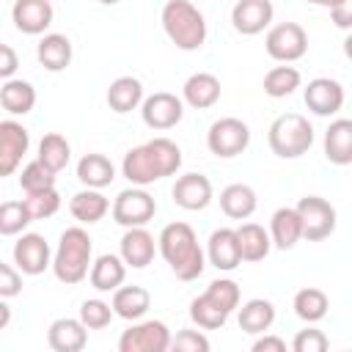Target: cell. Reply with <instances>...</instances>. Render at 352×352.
<instances>
[{"mask_svg":"<svg viewBox=\"0 0 352 352\" xmlns=\"http://www.w3.org/2000/svg\"><path fill=\"white\" fill-rule=\"evenodd\" d=\"M182 168V148L170 138H154L143 146H135L124 154L121 173L129 184L146 187L165 176H173Z\"/></svg>","mask_w":352,"mask_h":352,"instance_id":"6da1fadb","label":"cell"},{"mask_svg":"<svg viewBox=\"0 0 352 352\" xmlns=\"http://www.w3.org/2000/svg\"><path fill=\"white\" fill-rule=\"evenodd\" d=\"M160 253L173 270L179 280H195L204 272V250L195 239L192 226L187 223H168L157 236Z\"/></svg>","mask_w":352,"mask_h":352,"instance_id":"7a4b0ae2","label":"cell"},{"mask_svg":"<svg viewBox=\"0 0 352 352\" xmlns=\"http://www.w3.org/2000/svg\"><path fill=\"white\" fill-rule=\"evenodd\" d=\"M91 256H94V245H91L88 231L80 228V226H72L60 234V242L55 248V256H52L50 267H52V272L60 283L74 286L82 278H88Z\"/></svg>","mask_w":352,"mask_h":352,"instance_id":"3957f363","label":"cell"},{"mask_svg":"<svg viewBox=\"0 0 352 352\" xmlns=\"http://www.w3.org/2000/svg\"><path fill=\"white\" fill-rule=\"evenodd\" d=\"M162 30L184 52L201 50L206 41V19L190 0H168L162 6Z\"/></svg>","mask_w":352,"mask_h":352,"instance_id":"277c9868","label":"cell"},{"mask_svg":"<svg viewBox=\"0 0 352 352\" xmlns=\"http://www.w3.org/2000/svg\"><path fill=\"white\" fill-rule=\"evenodd\" d=\"M267 143L280 160H297L314 146V126L302 113H283L270 124Z\"/></svg>","mask_w":352,"mask_h":352,"instance_id":"5b68a950","label":"cell"},{"mask_svg":"<svg viewBox=\"0 0 352 352\" xmlns=\"http://www.w3.org/2000/svg\"><path fill=\"white\" fill-rule=\"evenodd\" d=\"M250 143V126L242 121V118H234V116H226V118H217L209 132H206V146L214 157H236L248 148Z\"/></svg>","mask_w":352,"mask_h":352,"instance_id":"8992f818","label":"cell"},{"mask_svg":"<svg viewBox=\"0 0 352 352\" xmlns=\"http://www.w3.org/2000/svg\"><path fill=\"white\" fill-rule=\"evenodd\" d=\"M267 55L278 63H292L300 60L308 52V33L302 25L297 22H280L275 28H270L267 38H264Z\"/></svg>","mask_w":352,"mask_h":352,"instance_id":"52a82bcc","label":"cell"},{"mask_svg":"<svg viewBox=\"0 0 352 352\" xmlns=\"http://www.w3.org/2000/svg\"><path fill=\"white\" fill-rule=\"evenodd\" d=\"M294 209L300 214L302 239L319 242L336 231V206L330 201H324L319 195H305V198H300V204Z\"/></svg>","mask_w":352,"mask_h":352,"instance_id":"ba28073f","label":"cell"},{"mask_svg":"<svg viewBox=\"0 0 352 352\" xmlns=\"http://www.w3.org/2000/svg\"><path fill=\"white\" fill-rule=\"evenodd\" d=\"M113 220L124 228H135V226H146L154 212H157V201L143 190V187H129V190H121L113 201Z\"/></svg>","mask_w":352,"mask_h":352,"instance_id":"9c48e42d","label":"cell"},{"mask_svg":"<svg viewBox=\"0 0 352 352\" xmlns=\"http://www.w3.org/2000/svg\"><path fill=\"white\" fill-rule=\"evenodd\" d=\"M170 346V330L160 319L138 322L118 338V352H165Z\"/></svg>","mask_w":352,"mask_h":352,"instance_id":"30bf717a","label":"cell"},{"mask_svg":"<svg viewBox=\"0 0 352 352\" xmlns=\"http://www.w3.org/2000/svg\"><path fill=\"white\" fill-rule=\"evenodd\" d=\"M140 116L148 129H173L184 116V102L170 91H157L140 102Z\"/></svg>","mask_w":352,"mask_h":352,"instance_id":"8fae6325","label":"cell"},{"mask_svg":"<svg viewBox=\"0 0 352 352\" xmlns=\"http://www.w3.org/2000/svg\"><path fill=\"white\" fill-rule=\"evenodd\" d=\"M30 132L19 121H0V179L11 176L28 154Z\"/></svg>","mask_w":352,"mask_h":352,"instance_id":"7c38bea8","label":"cell"},{"mask_svg":"<svg viewBox=\"0 0 352 352\" xmlns=\"http://www.w3.org/2000/svg\"><path fill=\"white\" fill-rule=\"evenodd\" d=\"M302 99L314 116H336L344 107V85L330 77H316L305 85Z\"/></svg>","mask_w":352,"mask_h":352,"instance_id":"4fadbf2b","label":"cell"},{"mask_svg":"<svg viewBox=\"0 0 352 352\" xmlns=\"http://www.w3.org/2000/svg\"><path fill=\"white\" fill-rule=\"evenodd\" d=\"M14 264L22 275H41L50 267V245L41 234H22L14 242Z\"/></svg>","mask_w":352,"mask_h":352,"instance_id":"5bb4252c","label":"cell"},{"mask_svg":"<svg viewBox=\"0 0 352 352\" xmlns=\"http://www.w3.org/2000/svg\"><path fill=\"white\" fill-rule=\"evenodd\" d=\"M170 195H173L176 206H182L187 212H201L212 204L214 192H212V182L204 173H184V176L176 179Z\"/></svg>","mask_w":352,"mask_h":352,"instance_id":"9a60e30c","label":"cell"},{"mask_svg":"<svg viewBox=\"0 0 352 352\" xmlns=\"http://www.w3.org/2000/svg\"><path fill=\"white\" fill-rule=\"evenodd\" d=\"M272 0H236L231 8V25L242 36H256L272 22Z\"/></svg>","mask_w":352,"mask_h":352,"instance_id":"2e32d148","label":"cell"},{"mask_svg":"<svg viewBox=\"0 0 352 352\" xmlns=\"http://www.w3.org/2000/svg\"><path fill=\"white\" fill-rule=\"evenodd\" d=\"M52 3L50 0H16L11 8V19L19 33L28 36H41L52 25Z\"/></svg>","mask_w":352,"mask_h":352,"instance_id":"e0dca14e","label":"cell"},{"mask_svg":"<svg viewBox=\"0 0 352 352\" xmlns=\"http://www.w3.org/2000/svg\"><path fill=\"white\" fill-rule=\"evenodd\" d=\"M47 344L55 352H80L88 344V327L80 319L60 316L47 330Z\"/></svg>","mask_w":352,"mask_h":352,"instance_id":"ac0fdd59","label":"cell"},{"mask_svg":"<svg viewBox=\"0 0 352 352\" xmlns=\"http://www.w3.org/2000/svg\"><path fill=\"white\" fill-rule=\"evenodd\" d=\"M154 236L143 228V226H135V228H126L124 236H121V258L126 267L132 270H143L154 261Z\"/></svg>","mask_w":352,"mask_h":352,"instance_id":"d6986e66","label":"cell"},{"mask_svg":"<svg viewBox=\"0 0 352 352\" xmlns=\"http://www.w3.org/2000/svg\"><path fill=\"white\" fill-rule=\"evenodd\" d=\"M206 256H209V264L217 267V270H223V272L236 270L242 264L236 231L234 228H217V231H212L209 245H206Z\"/></svg>","mask_w":352,"mask_h":352,"instance_id":"ffe728a7","label":"cell"},{"mask_svg":"<svg viewBox=\"0 0 352 352\" xmlns=\"http://www.w3.org/2000/svg\"><path fill=\"white\" fill-rule=\"evenodd\" d=\"M220 99V80L209 72H195L184 80L182 88V102H187L195 110H206L212 104H217Z\"/></svg>","mask_w":352,"mask_h":352,"instance_id":"44dd1931","label":"cell"},{"mask_svg":"<svg viewBox=\"0 0 352 352\" xmlns=\"http://www.w3.org/2000/svg\"><path fill=\"white\" fill-rule=\"evenodd\" d=\"M302 239V226H300V214L294 206H280L275 209L272 220H270V242L278 250H292L297 242Z\"/></svg>","mask_w":352,"mask_h":352,"instance_id":"7402d4cb","label":"cell"},{"mask_svg":"<svg viewBox=\"0 0 352 352\" xmlns=\"http://www.w3.org/2000/svg\"><path fill=\"white\" fill-rule=\"evenodd\" d=\"M110 308H113L116 316H121V319H126V322H138V319H143L146 311L151 308V294H148V289H143V286H124V283H121V286L113 292Z\"/></svg>","mask_w":352,"mask_h":352,"instance_id":"603a6c76","label":"cell"},{"mask_svg":"<svg viewBox=\"0 0 352 352\" xmlns=\"http://www.w3.org/2000/svg\"><path fill=\"white\" fill-rule=\"evenodd\" d=\"M126 278V264L121 256H113V253H104L99 256L96 261H91V270H88V280L96 292H116Z\"/></svg>","mask_w":352,"mask_h":352,"instance_id":"cb8c5ba5","label":"cell"},{"mask_svg":"<svg viewBox=\"0 0 352 352\" xmlns=\"http://www.w3.org/2000/svg\"><path fill=\"white\" fill-rule=\"evenodd\" d=\"M324 157L333 165H349L352 162V121L336 118L324 132Z\"/></svg>","mask_w":352,"mask_h":352,"instance_id":"d4e9b609","label":"cell"},{"mask_svg":"<svg viewBox=\"0 0 352 352\" xmlns=\"http://www.w3.org/2000/svg\"><path fill=\"white\" fill-rule=\"evenodd\" d=\"M36 58L47 72H63L72 63V41L63 33H44L36 47Z\"/></svg>","mask_w":352,"mask_h":352,"instance_id":"484cf974","label":"cell"},{"mask_svg":"<svg viewBox=\"0 0 352 352\" xmlns=\"http://www.w3.org/2000/svg\"><path fill=\"white\" fill-rule=\"evenodd\" d=\"M256 206H258V198H256V190L250 184H228L220 192V209L231 220L250 217L256 212Z\"/></svg>","mask_w":352,"mask_h":352,"instance_id":"4316f807","label":"cell"},{"mask_svg":"<svg viewBox=\"0 0 352 352\" xmlns=\"http://www.w3.org/2000/svg\"><path fill=\"white\" fill-rule=\"evenodd\" d=\"M143 102V82L132 74H124V77H116L107 88V104L110 110L116 113H129L135 107H140Z\"/></svg>","mask_w":352,"mask_h":352,"instance_id":"83f0119b","label":"cell"},{"mask_svg":"<svg viewBox=\"0 0 352 352\" xmlns=\"http://www.w3.org/2000/svg\"><path fill=\"white\" fill-rule=\"evenodd\" d=\"M69 212H72L74 220L91 226V223H99V220L110 212V201H107L99 190L88 187V190H80V192L72 195V201H69Z\"/></svg>","mask_w":352,"mask_h":352,"instance_id":"f1b7e54d","label":"cell"},{"mask_svg":"<svg viewBox=\"0 0 352 352\" xmlns=\"http://www.w3.org/2000/svg\"><path fill=\"white\" fill-rule=\"evenodd\" d=\"M234 231H236L242 261H261V258H267L272 242H270V231H264V226H258V223H242Z\"/></svg>","mask_w":352,"mask_h":352,"instance_id":"f546056e","label":"cell"},{"mask_svg":"<svg viewBox=\"0 0 352 352\" xmlns=\"http://www.w3.org/2000/svg\"><path fill=\"white\" fill-rule=\"evenodd\" d=\"M236 319H239V327L245 333L258 336V333H264V330L272 327V322H275V305L270 300H264V297H253V300H248L239 308V316Z\"/></svg>","mask_w":352,"mask_h":352,"instance_id":"4dcf8cb0","label":"cell"},{"mask_svg":"<svg viewBox=\"0 0 352 352\" xmlns=\"http://www.w3.org/2000/svg\"><path fill=\"white\" fill-rule=\"evenodd\" d=\"M0 104L11 113V116H25L33 110L36 104V88L28 82V80H6L3 88H0Z\"/></svg>","mask_w":352,"mask_h":352,"instance_id":"1f68e13d","label":"cell"},{"mask_svg":"<svg viewBox=\"0 0 352 352\" xmlns=\"http://www.w3.org/2000/svg\"><path fill=\"white\" fill-rule=\"evenodd\" d=\"M77 179H80L85 187L102 190V187H107V184L116 179V168H113V162H110L104 154H85V157L77 162Z\"/></svg>","mask_w":352,"mask_h":352,"instance_id":"d6a6232c","label":"cell"},{"mask_svg":"<svg viewBox=\"0 0 352 352\" xmlns=\"http://www.w3.org/2000/svg\"><path fill=\"white\" fill-rule=\"evenodd\" d=\"M292 308H294V314H297L302 322L314 324V322H319V319H324V316H327L330 300H327V294H324L322 289L308 286V289H300V292L294 294Z\"/></svg>","mask_w":352,"mask_h":352,"instance_id":"836d02e7","label":"cell"},{"mask_svg":"<svg viewBox=\"0 0 352 352\" xmlns=\"http://www.w3.org/2000/svg\"><path fill=\"white\" fill-rule=\"evenodd\" d=\"M69 157H72V146H69V140H66L63 135L50 132V135L41 138V143H38V157H36V160H38L41 165H47L52 173L63 170V168L69 165Z\"/></svg>","mask_w":352,"mask_h":352,"instance_id":"e575fe53","label":"cell"},{"mask_svg":"<svg viewBox=\"0 0 352 352\" xmlns=\"http://www.w3.org/2000/svg\"><path fill=\"white\" fill-rule=\"evenodd\" d=\"M300 82L302 77L294 66H272L264 74V94L272 99H283V96H292L300 88Z\"/></svg>","mask_w":352,"mask_h":352,"instance_id":"d590c367","label":"cell"},{"mask_svg":"<svg viewBox=\"0 0 352 352\" xmlns=\"http://www.w3.org/2000/svg\"><path fill=\"white\" fill-rule=\"evenodd\" d=\"M190 319L204 330H220L228 322V314L223 308H217L206 294H201L190 302Z\"/></svg>","mask_w":352,"mask_h":352,"instance_id":"8d00e7d4","label":"cell"},{"mask_svg":"<svg viewBox=\"0 0 352 352\" xmlns=\"http://www.w3.org/2000/svg\"><path fill=\"white\" fill-rule=\"evenodd\" d=\"M30 214H28V206L25 201H3L0 204V236H16L28 228Z\"/></svg>","mask_w":352,"mask_h":352,"instance_id":"74e56055","label":"cell"},{"mask_svg":"<svg viewBox=\"0 0 352 352\" xmlns=\"http://www.w3.org/2000/svg\"><path fill=\"white\" fill-rule=\"evenodd\" d=\"M19 187L25 190V195L50 190V187H55V173H52L47 165H41L38 160H33V162H28V165L22 168V173H19Z\"/></svg>","mask_w":352,"mask_h":352,"instance_id":"f35d334b","label":"cell"},{"mask_svg":"<svg viewBox=\"0 0 352 352\" xmlns=\"http://www.w3.org/2000/svg\"><path fill=\"white\" fill-rule=\"evenodd\" d=\"M22 201H25V206H28L30 220H47V217H52V214L60 209V195H58L55 187L41 190V192H30V195H25Z\"/></svg>","mask_w":352,"mask_h":352,"instance_id":"ab89813d","label":"cell"},{"mask_svg":"<svg viewBox=\"0 0 352 352\" xmlns=\"http://www.w3.org/2000/svg\"><path fill=\"white\" fill-rule=\"evenodd\" d=\"M217 308H223L226 314H231L234 308H239V286L231 280V278H217L206 286L204 292Z\"/></svg>","mask_w":352,"mask_h":352,"instance_id":"60d3db41","label":"cell"},{"mask_svg":"<svg viewBox=\"0 0 352 352\" xmlns=\"http://www.w3.org/2000/svg\"><path fill=\"white\" fill-rule=\"evenodd\" d=\"M113 308H110V302H104V300H82V305H80V322L88 327V330H104L110 322H113Z\"/></svg>","mask_w":352,"mask_h":352,"instance_id":"b9f144b4","label":"cell"},{"mask_svg":"<svg viewBox=\"0 0 352 352\" xmlns=\"http://www.w3.org/2000/svg\"><path fill=\"white\" fill-rule=\"evenodd\" d=\"M176 352H209V338L198 330H179L176 338L170 336V346Z\"/></svg>","mask_w":352,"mask_h":352,"instance_id":"7bdbcfd3","label":"cell"},{"mask_svg":"<svg viewBox=\"0 0 352 352\" xmlns=\"http://www.w3.org/2000/svg\"><path fill=\"white\" fill-rule=\"evenodd\" d=\"M292 349L294 352H324L327 349V336L316 327L297 330V336L292 338Z\"/></svg>","mask_w":352,"mask_h":352,"instance_id":"ee69618b","label":"cell"},{"mask_svg":"<svg viewBox=\"0 0 352 352\" xmlns=\"http://www.w3.org/2000/svg\"><path fill=\"white\" fill-rule=\"evenodd\" d=\"M22 292V275L16 267L0 261V297H16Z\"/></svg>","mask_w":352,"mask_h":352,"instance_id":"f6af8a7d","label":"cell"},{"mask_svg":"<svg viewBox=\"0 0 352 352\" xmlns=\"http://www.w3.org/2000/svg\"><path fill=\"white\" fill-rule=\"evenodd\" d=\"M19 69V55L14 47L0 44V80H11Z\"/></svg>","mask_w":352,"mask_h":352,"instance_id":"bcb514c9","label":"cell"},{"mask_svg":"<svg viewBox=\"0 0 352 352\" xmlns=\"http://www.w3.org/2000/svg\"><path fill=\"white\" fill-rule=\"evenodd\" d=\"M258 336H261V333H258ZM250 349H253V352H286V341H283L280 336H261V338L253 341Z\"/></svg>","mask_w":352,"mask_h":352,"instance_id":"7dc6e473","label":"cell"},{"mask_svg":"<svg viewBox=\"0 0 352 352\" xmlns=\"http://www.w3.org/2000/svg\"><path fill=\"white\" fill-rule=\"evenodd\" d=\"M330 19H333L341 30H346V28L352 25V0H344V3L333 6V8H330Z\"/></svg>","mask_w":352,"mask_h":352,"instance_id":"c3c4849f","label":"cell"},{"mask_svg":"<svg viewBox=\"0 0 352 352\" xmlns=\"http://www.w3.org/2000/svg\"><path fill=\"white\" fill-rule=\"evenodd\" d=\"M8 322H11V308H8L6 297H0V330L8 327Z\"/></svg>","mask_w":352,"mask_h":352,"instance_id":"681fc988","label":"cell"},{"mask_svg":"<svg viewBox=\"0 0 352 352\" xmlns=\"http://www.w3.org/2000/svg\"><path fill=\"white\" fill-rule=\"evenodd\" d=\"M338 3H344V0H319V6H324V8H333V6H338Z\"/></svg>","mask_w":352,"mask_h":352,"instance_id":"f907efd6","label":"cell"},{"mask_svg":"<svg viewBox=\"0 0 352 352\" xmlns=\"http://www.w3.org/2000/svg\"><path fill=\"white\" fill-rule=\"evenodd\" d=\"M99 3H104V6H116V3H121V0H99Z\"/></svg>","mask_w":352,"mask_h":352,"instance_id":"816d5d0a","label":"cell"},{"mask_svg":"<svg viewBox=\"0 0 352 352\" xmlns=\"http://www.w3.org/2000/svg\"><path fill=\"white\" fill-rule=\"evenodd\" d=\"M308 3H316V6H319V0H308Z\"/></svg>","mask_w":352,"mask_h":352,"instance_id":"f5cc1de1","label":"cell"}]
</instances>
